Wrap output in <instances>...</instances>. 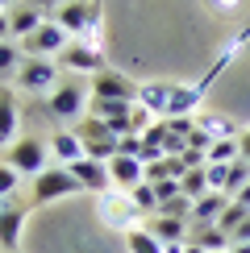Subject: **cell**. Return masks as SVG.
<instances>
[{"instance_id": "42", "label": "cell", "mask_w": 250, "mask_h": 253, "mask_svg": "<svg viewBox=\"0 0 250 253\" xmlns=\"http://www.w3.org/2000/svg\"><path fill=\"white\" fill-rule=\"evenodd\" d=\"M4 204H8V199H0V216H4Z\"/></svg>"}, {"instance_id": "29", "label": "cell", "mask_w": 250, "mask_h": 253, "mask_svg": "<svg viewBox=\"0 0 250 253\" xmlns=\"http://www.w3.org/2000/svg\"><path fill=\"white\" fill-rule=\"evenodd\" d=\"M204 178H208V191H221V195H225V178H229V162H204Z\"/></svg>"}, {"instance_id": "13", "label": "cell", "mask_w": 250, "mask_h": 253, "mask_svg": "<svg viewBox=\"0 0 250 253\" xmlns=\"http://www.w3.org/2000/svg\"><path fill=\"white\" fill-rule=\"evenodd\" d=\"M59 67H62V71H92V75H100V71H104V58H100V50L83 46V42H71V46L59 54Z\"/></svg>"}, {"instance_id": "33", "label": "cell", "mask_w": 250, "mask_h": 253, "mask_svg": "<svg viewBox=\"0 0 250 253\" xmlns=\"http://www.w3.org/2000/svg\"><path fill=\"white\" fill-rule=\"evenodd\" d=\"M21 50L13 46V42H0V71H13V67H21Z\"/></svg>"}, {"instance_id": "8", "label": "cell", "mask_w": 250, "mask_h": 253, "mask_svg": "<svg viewBox=\"0 0 250 253\" xmlns=\"http://www.w3.org/2000/svg\"><path fill=\"white\" fill-rule=\"evenodd\" d=\"M96 17H100V0H67V4L55 13V21L67 29L71 38H83V34H88V25H92Z\"/></svg>"}, {"instance_id": "6", "label": "cell", "mask_w": 250, "mask_h": 253, "mask_svg": "<svg viewBox=\"0 0 250 253\" xmlns=\"http://www.w3.org/2000/svg\"><path fill=\"white\" fill-rule=\"evenodd\" d=\"M83 187L75 183V174L67 166H46L38 178H34V204H50V199H62V195H75Z\"/></svg>"}, {"instance_id": "36", "label": "cell", "mask_w": 250, "mask_h": 253, "mask_svg": "<svg viewBox=\"0 0 250 253\" xmlns=\"http://www.w3.org/2000/svg\"><path fill=\"white\" fill-rule=\"evenodd\" d=\"M29 4H34V8H42V13H46V8H62V4H67V0H29Z\"/></svg>"}, {"instance_id": "38", "label": "cell", "mask_w": 250, "mask_h": 253, "mask_svg": "<svg viewBox=\"0 0 250 253\" xmlns=\"http://www.w3.org/2000/svg\"><path fill=\"white\" fill-rule=\"evenodd\" d=\"M234 204H242V208H246V212H250V183L242 187V195H238V199H234Z\"/></svg>"}, {"instance_id": "21", "label": "cell", "mask_w": 250, "mask_h": 253, "mask_svg": "<svg viewBox=\"0 0 250 253\" xmlns=\"http://www.w3.org/2000/svg\"><path fill=\"white\" fill-rule=\"evenodd\" d=\"M50 154L59 158V166H71V162H79V158H83V141L71 129L67 133H55V137H50Z\"/></svg>"}, {"instance_id": "28", "label": "cell", "mask_w": 250, "mask_h": 253, "mask_svg": "<svg viewBox=\"0 0 250 253\" xmlns=\"http://www.w3.org/2000/svg\"><path fill=\"white\" fill-rule=\"evenodd\" d=\"M238 158H242V150H238V137H234V141H213L204 162H238Z\"/></svg>"}, {"instance_id": "16", "label": "cell", "mask_w": 250, "mask_h": 253, "mask_svg": "<svg viewBox=\"0 0 250 253\" xmlns=\"http://www.w3.org/2000/svg\"><path fill=\"white\" fill-rule=\"evenodd\" d=\"M229 204H234L229 195H221V191H204V195L192 204V216H188V220H192L196 228H200V224H217V220H221V212H225Z\"/></svg>"}, {"instance_id": "19", "label": "cell", "mask_w": 250, "mask_h": 253, "mask_svg": "<svg viewBox=\"0 0 250 253\" xmlns=\"http://www.w3.org/2000/svg\"><path fill=\"white\" fill-rule=\"evenodd\" d=\"M200 100H204V91L196 87H175L171 91V104H167V121H180V117H192L196 108H200Z\"/></svg>"}, {"instance_id": "14", "label": "cell", "mask_w": 250, "mask_h": 253, "mask_svg": "<svg viewBox=\"0 0 250 253\" xmlns=\"http://www.w3.org/2000/svg\"><path fill=\"white\" fill-rule=\"evenodd\" d=\"M142 228L159 245H184V237H188V220H175V216H150Z\"/></svg>"}, {"instance_id": "3", "label": "cell", "mask_w": 250, "mask_h": 253, "mask_svg": "<svg viewBox=\"0 0 250 253\" xmlns=\"http://www.w3.org/2000/svg\"><path fill=\"white\" fill-rule=\"evenodd\" d=\"M59 71L62 67H55L50 58H25L17 67V91H34V96L46 91V96H50V91L59 87Z\"/></svg>"}, {"instance_id": "31", "label": "cell", "mask_w": 250, "mask_h": 253, "mask_svg": "<svg viewBox=\"0 0 250 253\" xmlns=\"http://www.w3.org/2000/svg\"><path fill=\"white\" fill-rule=\"evenodd\" d=\"M17 170H13V166H8V162H0V199H13L17 195Z\"/></svg>"}, {"instance_id": "20", "label": "cell", "mask_w": 250, "mask_h": 253, "mask_svg": "<svg viewBox=\"0 0 250 253\" xmlns=\"http://www.w3.org/2000/svg\"><path fill=\"white\" fill-rule=\"evenodd\" d=\"M42 21H46V13H42V8H34L29 0H21V4L8 8V25H13V34H21V38H29Z\"/></svg>"}, {"instance_id": "9", "label": "cell", "mask_w": 250, "mask_h": 253, "mask_svg": "<svg viewBox=\"0 0 250 253\" xmlns=\"http://www.w3.org/2000/svg\"><path fill=\"white\" fill-rule=\"evenodd\" d=\"M92 100H129V104H138V83H129L113 67H104L100 75L92 79Z\"/></svg>"}, {"instance_id": "2", "label": "cell", "mask_w": 250, "mask_h": 253, "mask_svg": "<svg viewBox=\"0 0 250 253\" xmlns=\"http://www.w3.org/2000/svg\"><path fill=\"white\" fill-rule=\"evenodd\" d=\"M83 141V158H96V162H109V158H117V133L109 129L104 121L96 117H83L79 129H71Z\"/></svg>"}, {"instance_id": "39", "label": "cell", "mask_w": 250, "mask_h": 253, "mask_svg": "<svg viewBox=\"0 0 250 253\" xmlns=\"http://www.w3.org/2000/svg\"><path fill=\"white\" fill-rule=\"evenodd\" d=\"M188 245V241H184ZM184 245H163V253H184Z\"/></svg>"}, {"instance_id": "15", "label": "cell", "mask_w": 250, "mask_h": 253, "mask_svg": "<svg viewBox=\"0 0 250 253\" xmlns=\"http://www.w3.org/2000/svg\"><path fill=\"white\" fill-rule=\"evenodd\" d=\"M21 228H25V208L8 199V204H4V216H0V249H4V253H17Z\"/></svg>"}, {"instance_id": "11", "label": "cell", "mask_w": 250, "mask_h": 253, "mask_svg": "<svg viewBox=\"0 0 250 253\" xmlns=\"http://www.w3.org/2000/svg\"><path fill=\"white\" fill-rule=\"evenodd\" d=\"M88 117H96L104 121L117 137L129 133V117H133V104L129 100H92V108H88Z\"/></svg>"}, {"instance_id": "30", "label": "cell", "mask_w": 250, "mask_h": 253, "mask_svg": "<svg viewBox=\"0 0 250 253\" xmlns=\"http://www.w3.org/2000/svg\"><path fill=\"white\" fill-rule=\"evenodd\" d=\"M246 216H250V212H246V208H242V204H229V208H225V212H221V220H217V228H221V233H234V228H238V224H242V220H246Z\"/></svg>"}, {"instance_id": "18", "label": "cell", "mask_w": 250, "mask_h": 253, "mask_svg": "<svg viewBox=\"0 0 250 253\" xmlns=\"http://www.w3.org/2000/svg\"><path fill=\"white\" fill-rule=\"evenodd\" d=\"M171 83H138V104L150 117H159V121H167V104H171Z\"/></svg>"}, {"instance_id": "43", "label": "cell", "mask_w": 250, "mask_h": 253, "mask_svg": "<svg viewBox=\"0 0 250 253\" xmlns=\"http://www.w3.org/2000/svg\"><path fill=\"white\" fill-rule=\"evenodd\" d=\"M0 4H21V0H0Z\"/></svg>"}, {"instance_id": "40", "label": "cell", "mask_w": 250, "mask_h": 253, "mask_svg": "<svg viewBox=\"0 0 250 253\" xmlns=\"http://www.w3.org/2000/svg\"><path fill=\"white\" fill-rule=\"evenodd\" d=\"M184 253H204L200 245H192V241H188V245H184Z\"/></svg>"}, {"instance_id": "10", "label": "cell", "mask_w": 250, "mask_h": 253, "mask_svg": "<svg viewBox=\"0 0 250 253\" xmlns=\"http://www.w3.org/2000/svg\"><path fill=\"white\" fill-rule=\"evenodd\" d=\"M67 170L75 174V183L83 187V191H92V195H104V191L113 187V178H109V162H96V158H79V162H71Z\"/></svg>"}, {"instance_id": "25", "label": "cell", "mask_w": 250, "mask_h": 253, "mask_svg": "<svg viewBox=\"0 0 250 253\" xmlns=\"http://www.w3.org/2000/svg\"><path fill=\"white\" fill-rule=\"evenodd\" d=\"M125 245H129V253H163V245H159L150 233H146L142 224L133 228V233H125Z\"/></svg>"}, {"instance_id": "26", "label": "cell", "mask_w": 250, "mask_h": 253, "mask_svg": "<svg viewBox=\"0 0 250 253\" xmlns=\"http://www.w3.org/2000/svg\"><path fill=\"white\" fill-rule=\"evenodd\" d=\"M129 199H133V208L138 212H159V195H154V183H138L129 191Z\"/></svg>"}, {"instance_id": "34", "label": "cell", "mask_w": 250, "mask_h": 253, "mask_svg": "<svg viewBox=\"0 0 250 253\" xmlns=\"http://www.w3.org/2000/svg\"><path fill=\"white\" fill-rule=\"evenodd\" d=\"M229 241H234V245H250V216L234 228V233H229Z\"/></svg>"}, {"instance_id": "44", "label": "cell", "mask_w": 250, "mask_h": 253, "mask_svg": "<svg viewBox=\"0 0 250 253\" xmlns=\"http://www.w3.org/2000/svg\"><path fill=\"white\" fill-rule=\"evenodd\" d=\"M221 253H229V249H221Z\"/></svg>"}, {"instance_id": "22", "label": "cell", "mask_w": 250, "mask_h": 253, "mask_svg": "<svg viewBox=\"0 0 250 253\" xmlns=\"http://www.w3.org/2000/svg\"><path fill=\"white\" fill-rule=\"evenodd\" d=\"M188 241H192V245H200L204 253H221V249H234L229 233H221L217 224H200V228H196V233L188 237Z\"/></svg>"}, {"instance_id": "23", "label": "cell", "mask_w": 250, "mask_h": 253, "mask_svg": "<svg viewBox=\"0 0 250 253\" xmlns=\"http://www.w3.org/2000/svg\"><path fill=\"white\" fill-rule=\"evenodd\" d=\"M250 183V162L246 158H238V162H229V178H225V195L229 199H238L242 195V187Z\"/></svg>"}, {"instance_id": "5", "label": "cell", "mask_w": 250, "mask_h": 253, "mask_svg": "<svg viewBox=\"0 0 250 253\" xmlns=\"http://www.w3.org/2000/svg\"><path fill=\"white\" fill-rule=\"evenodd\" d=\"M83 96H88V87H83L79 79H62L59 87L50 91L46 112L55 121H75V117H83Z\"/></svg>"}, {"instance_id": "1", "label": "cell", "mask_w": 250, "mask_h": 253, "mask_svg": "<svg viewBox=\"0 0 250 253\" xmlns=\"http://www.w3.org/2000/svg\"><path fill=\"white\" fill-rule=\"evenodd\" d=\"M67 46H71V34L59 25L55 17H46L29 38H21V54L25 58H59Z\"/></svg>"}, {"instance_id": "35", "label": "cell", "mask_w": 250, "mask_h": 253, "mask_svg": "<svg viewBox=\"0 0 250 253\" xmlns=\"http://www.w3.org/2000/svg\"><path fill=\"white\" fill-rule=\"evenodd\" d=\"M238 150H242V158L250 162V129H242V133H238Z\"/></svg>"}, {"instance_id": "7", "label": "cell", "mask_w": 250, "mask_h": 253, "mask_svg": "<svg viewBox=\"0 0 250 253\" xmlns=\"http://www.w3.org/2000/svg\"><path fill=\"white\" fill-rule=\"evenodd\" d=\"M96 208H100V220L109 228H121V233H133L138 228V208H133V199H121L117 191H104V195H96Z\"/></svg>"}, {"instance_id": "41", "label": "cell", "mask_w": 250, "mask_h": 253, "mask_svg": "<svg viewBox=\"0 0 250 253\" xmlns=\"http://www.w3.org/2000/svg\"><path fill=\"white\" fill-rule=\"evenodd\" d=\"M229 253H250V245H234V249H229Z\"/></svg>"}, {"instance_id": "17", "label": "cell", "mask_w": 250, "mask_h": 253, "mask_svg": "<svg viewBox=\"0 0 250 253\" xmlns=\"http://www.w3.org/2000/svg\"><path fill=\"white\" fill-rule=\"evenodd\" d=\"M17 137V87L0 83V150H8Z\"/></svg>"}, {"instance_id": "37", "label": "cell", "mask_w": 250, "mask_h": 253, "mask_svg": "<svg viewBox=\"0 0 250 253\" xmlns=\"http://www.w3.org/2000/svg\"><path fill=\"white\" fill-rule=\"evenodd\" d=\"M8 34H13V25H8V13H0V42H8Z\"/></svg>"}, {"instance_id": "12", "label": "cell", "mask_w": 250, "mask_h": 253, "mask_svg": "<svg viewBox=\"0 0 250 253\" xmlns=\"http://www.w3.org/2000/svg\"><path fill=\"white\" fill-rule=\"evenodd\" d=\"M109 178H113V187L117 191H133L138 183H146V166H142V158H109Z\"/></svg>"}, {"instance_id": "27", "label": "cell", "mask_w": 250, "mask_h": 253, "mask_svg": "<svg viewBox=\"0 0 250 253\" xmlns=\"http://www.w3.org/2000/svg\"><path fill=\"white\" fill-rule=\"evenodd\" d=\"M204 191H208L204 166H196V170H188V174H184V195H188V199H192V204H196V199H200Z\"/></svg>"}, {"instance_id": "24", "label": "cell", "mask_w": 250, "mask_h": 253, "mask_svg": "<svg viewBox=\"0 0 250 253\" xmlns=\"http://www.w3.org/2000/svg\"><path fill=\"white\" fill-rule=\"evenodd\" d=\"M196 125H200V129H204L208 137H213V141H234V137H238L234 121H225V117H200Z\"/></svg>"}, {"instance_id": "4", "label": "cell", "mask_w": 250, "mask_h": 253, "mask_svg": "<svg viewBox=\"0 0 250 253\" xmlns=\"http://www.w3.org/2000/svg\"><path fill=\"white\" fill-rule=\"evenodd\" d=\"M46 141H42V137H21V141H13V145H8V158H4V162L8 166H13V170L17 174H42V170H46Z\"/></svg>"}, {"instance_id": "32", "label": "cell", "mask_w": 250, "mask_h": 253, "mask_svg": "<svg viewBox=\"0 0 250 253\" xmlns=\"http://www.w3.org/2000/svg\"><path fill=\"white\" fill-rule=\"evenodd\" d=\"M117 154H121V158H142V137H138V133L117 137Z\"/></svg>"}]
</instances>
